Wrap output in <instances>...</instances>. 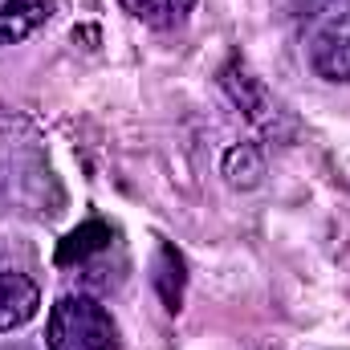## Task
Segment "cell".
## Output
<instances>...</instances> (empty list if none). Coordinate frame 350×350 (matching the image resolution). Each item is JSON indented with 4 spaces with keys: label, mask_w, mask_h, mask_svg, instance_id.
Wrapping results in <instances>:
<instances>
[{
    "label": "cell",
    "mask_w": 350,
    "mask_h": 350,
    "mask_svg": "<svg viewBox=\"0 0 350 350\" xmlns=\"http://www.w3.org/2000/svg\"><path fill=\"white\" fill-rule=\"evenodd\" d=\"M49 350H118V326L102 301L86 293H62L45 326Z\"/></svg>",
    "instance_id": "cell-1"
},
{
    "label": "cell",
    "mask_w": 350,
    "mask_h": 350,
    "mask_svg": "<svg viewBox=\"0 0 350 350\" xmlns=\"http://www.w3.org/2000/svg\"><path fill=\"white\" fill-rule=\"evenodd\" d=\"M310 66L318 78L350 86V12H338L318 25L310 41Z\"/></svg>",
    "instance_id": "cell-2"
},
{
    "label": "cell",
    "mask_w": 350,
    "mask_h": 350,
    "mask_svg": "<svg viewBox=\"0 0 350 350\" xmlns=\"http://www.w3.org/2000/svg\"><path fill=\"white\" fill-rule=\"evenodd\" d=\"M224 90L232 94V102L245 110V118L253 122V126H261L269 135H277V126H281V110H277V102H273V94L265 90V82L245 66V62H228L224 66Z\"/></svg>",
    "instance_id": "cell-3"
},
{
    "label": "cell",
    "mask_w": 350,
    "mask_h": 350,
    "mask_svg": "<svg viewBox=\"0 0 350 350\" xmlns=\"http://www.w3.org/2000/svg\"><path fill=\"white\" fill-rule=\"evenodd\" d=\"M57 0H0V45H21L57 16Z\"/></svg>",
    "instance_id": "cell-4"
},
{
    "label": "cell",
    "mask_w": 350,
    "mask_h": 350,
    "mask_svg": "<svg viewBox=\"0 0 350 350\" xmlns=\"http://www.w3.org/2000/svg\"><path fill=\"white\" fill-rule=\"evenodd\" d=\"M37 306H41V289L25 273L0 269V334H12L29 318H37Z\"/></svg>",
    "instance_id": "cell-5"
},
{
    "label": "cell",
    "mask_w": 350,
    "mask_h": 350,
    "mask_svg": "<svg viewBox=\"0 0 350 350\" xmlns=\"http://www.w3.org/2000/svg\"><path fill=\"white\" fill-rule=\"evenodd\" d=\"M102 249H110V228H106L102 220H90V224L74 228V232L62 241V249H57V265L86 261V257L102 253Z\"/></svg>",
    "instance_id": "cell-6"
},
{
    "label": "cell",
    "mask_w": 350,
    "mask_h": 350,
    "mask_svg": "<svg viewBox=\"0 0 350 350\" xmlns=\"http://www.w3.org/2000/svg\"><path fill=\"white\" fill-rule=\"evenodd\" d=\"M122 4H126L131 16H139L151 29H175L196 8V0H122Z\"/></svg>",
    "instance_id": "cell-7"
},
{
    "label": "cell",
    "mask_w": 350,
    "mask_h": 350,
    "mask_svg": "<svg viewBox=\"0 0 350 350\" xmlns=\"http://www.w3.org/2000/svg\"><path fill=\"white\" fill-rule=\"evenodd\" d=\"M183 257L175 253L172 245H159V257H155V289H159V297H163V306L167 310H179L183 306Z\"/></svg>",
    "instance_id": "cell-8"
},
{
    "label": "cell",
    "mask_w": 350,
    "mask_h": 350,
    "mask_svg": "<svg viewBox=\"0 0 350 350\" xmlns=\"http://www.w3.org/2000/svg\"><path fill=\"white\" fill-rule=\"evenodd\" d=\"M224 175H228V183H232V187H257V183H261V175H265L261 151H257L253 143L232 147V151L224 155Z\"/></svg>",
    "instance_id": "cell-9"
},
{
    "label": "cell",
    "mask_w": 350,
    "mask_h": 350,
    "mask_svg": "<svg viewBox=\"0 0 350 350\" xmlns=\"http://www.w3.org/2000/svg\"><path fill=\"white\" fill-rule=\"evenodd\" d=\"M0 350H33V347H25V342H12V347H0Z\"/></svg>",
    "instance_id": "cell-10"
}]
</instances>
